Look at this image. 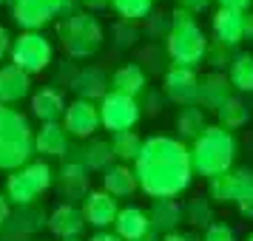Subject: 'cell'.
<instances>
[{
	"mask_svg": "<svg viewBox=\"0 0 253 241\" xmlns=\"http://www.w3.org/2000/svg\"><path fill=\"white\" fill-rule=\"evenodd\" d=\"M111 216H114V202L105 193H91L85 199V218H88L91 224L103 227V224L111 221Z\"/></svg>",
	"mask_w": 253,
	"mask_h": 241,
	"instance_id": "12",
	"label": "cell"
},
{
	"mask_svg": "<svg viewBox=\"0 0 253 241\" xmlns=\"http://www.w3.org/2000/svg\"><path fill=\"white\" fill-rule=\"evenodd\" d=\"M100 122V116L94 111L91 103H74L66 108V131H71L74 137H88Z\"/></svg>",
	"mask_w": 253,
	"mask_h": 241,
	"instance_id": "7",
	"label": "cell"
},
{
	"mask_svg": "<svg viewBox=\"0 0 253 241\" xmlns=\"http://www.w3.org/2000/svg\"><path fill=\"white\" fill-rule=\"evenodd\" d=\"M35 150V137L23 114L0 105V171H20L29 165Z\"/></svg>",
	"mask_w": 253,
	"mask_h": 241,
	"instance_id": "1",
	"label": "cell"
},
{
	"mask_svg": "<svg viewBox=\"0 0 253 241\" xmlns=\"http://www.w3.org/2000/svg\"><path fill=\"white\" fill-rule=\"evenodd\" d=\"M48 227H51V233H57V236H63V239H74V236L83 230V216L71 205H63V207H57V210L51 213Z\"/></svg>",
	"mask_w": 253,
	"mask_h": 241,
	"instance_id": "9",
	"label": "cell"
},
{
	"mask_svg": "<svg viewBox=\"0 0 253 241\" xmlns=\"http://www.w3.org/2000/svg\"><path fill=\"white\" fill-rule=\"evenodd\" d=\"M63 111H66L63 97H60L57 91H51V88H40V91L32 97V114L40 116L43 122H54Z\"/></svg>",
	"mask_w": 253,
	"mask_h": 241,
	"instance_id": "8",
	"label": "cell"
},
{
	"mask_svg": "<svg viewBox=\"0 0 253 241\" xmlns=\"http://www.w3.org/2000/svg\"><path fill=\"white\" fill-rule=\"evenodd\" d=\"M12 63L17 66L20 71H26L29 77L37 74V71H43L51 63V46H48V40L43 34H37V32H26L20 34L17 40L12 43Z\"/></svg>",
	"mask_w": 253,
	"mask_h": 241,
	"instance_id": "3",
	"label": "cell"
},
{
	"mask_svg": "<svg viewBox=\"0 0 253 241\" xmlns=\"http://www.w3.org/2000/svg\"><path fill=\"white\" fill-rule=\"evenodd\" d=\"M60 184H63L66 193H74V190H83V187H85V176H83V171L77 168V165H69V168H63Z\"/></svg>",
	"mask_w": 253,
	"mask_h": 241,
	"instance_id": "13",
	"label": "cell"
},
{
	"mask_svg": "<svg viewBox=\"0 0 253 241\" xmlns=\"http://www.w3.org/2000/svg\"><path fill=\"white\" fill-rule=\"evenodd\" d=\"M35 150L46 153V156H60L66 150V128L54 125V122H46L35 137Z\"/></svg>",
	"mask_w": 253,
	"mask_h": 241,
	"instance_id": "10",
	"label": "cell"
},
{
	"mask_svg": "<svg viewBox=\"0 0 253 241\" xmlns=\"http://www.w3.org/2000/svg\"><path fill=\"white\" fill-rule=\"evenodd\" d=\"M94 241H117V239H108V236H97Z\"/></svg>",
	"mask_w": 253,
	"mask_h": 241,
	"instance_id": "17",
	"label": "cell"
},
{
	"mask_svg": "<svg viewBox=\"0 0 253 241\" xmlns=\"http://www.w3.org/2000/svg\"><path fill=\"white\" fill-rule=\"evenodd\" d=\"M0 3H14V0H0Z\"/></svg>",
	"mask_w": 253,
	"mask_h": 241,
	"instance_id": "18",
	"label": "cell"
},
{
	"mask_svg": "<svg viewBox=\"0 0 253 241\" xmlns=\"http://www.w3.org/2000/svg\"><path fill=\"white\" fill-rule=\"evenodd\" d=\"M12 37H9V32H6V29H3V26H0V57H6V54H9V51H12Z\"/></svg>",
	"mask_w": 253,
	"mask_h": 241,
	"instance_id": "14",
	"label": "cell"
},
{
	"mask_svg": "<svg viewBox=\"0 0 253 241\" xmlns=\"http://www.w3.org/2000/svg\"><path fill=\"white\" fill-rule=\"evenodd\" d=\"M66 241H77V239H66Z\"/></svg>",
	"mask_w": 253,
	"mask_h": 241,
	"instance_id": "19",
	"label": "cell"
},
{
	"mask_svg": "<svg viewBox=\"0 0 253 241\" xmlns=\"http://www.w3.org/2000/svg\"><path fill=\"white\" fill-rule=\"evenodd\" d=\"M134 119V111H131V105H128L126 97H108L103 103V122L108 128H126L128 122Z\"/></svg>",
	"mask_w": 253,
	"mask_h": 241,
	"instance_id": "11",
	"label": "cell"
},
{
	"mask_svg": "<svg viewBox=\"0 0 253 241\" xmlns=\"http://www.w3.org/2000/svg\"><path fill=\"white\" fill-rule=\"evenodd\" d=\"M29 74L20 71L14 63L3 66L0 69V105H12V103H20L26 94H29Z\"/></svg>",
	"mask_w": 253,
	"mask_h": 241,
	"instance_id": "6",
	"label": "cell"
},
{
	"mask_svg": "<svg viewBox=\"0 0 253 241\" xmlns=\"http://www.w3.org/2000/svg\"><path fill=\"white\" fill-rule=\"evenodd\" d=\"M6 221H9V199L0 193V227H3Z\"/></svg>",
	"mask_w": 253,
	"mask_h": 241,
	"instance_id": "15",
	"label": "cell"
},
{
	"mask_svg": "<svg viewBox=\"0 0 253 241\" xmlns=\"http://www.w3.org/2000/svg\"><path fill=\"white\" fill-rule=\"evenodd\" d=\"M51 184V171L43 162H29L20 171H12L6 179V199L20 207H29Z\"/></svg>",
	"mask_w": 253,
	"mask_h": 241,
	"instance_id": "2",
	"label": "cell"
},
{
	"mask_svg": "<svg viewBox=\"0 0 253 241\" xmlns=\"http://www.w3.org/2000/svg\"><path fill=\"white\" fill-rule=\"evenodd\" d=\"M100 43V26L91 17H71L69 26L63 29V46L69 48L74 57H85L91 54Z\"/></svg>",
	"mask_w": 253,
	"mask_h": 241,
	"instance_id": "5",
	"label": "cell"
},
{
	"mask_svg": "<svg viewBox=\"0 0 253 241\" xmlns=\"http://www.w3.org/2000/svg\"><path fill=\"white\" fill-rule=\"evenodd\" d=\"M66 9H69V0H14V23L29 32H37L57 12H66Z\"/></svg>",
	"mask_w": 253,
	"mask_h": 241,
	"instance_id": "4",
	"label": "cell"
},
{
	"mask_svg": "<svg viewBox=\"0 0 253 241\" xmlns=\"http://www.w3.org/2000/svg\"><path fill=\"white\" fill-rule=\"evenodd\" d=\"M85 3H88V6H103L105 0H85Z\"/></svg>",
	"mask_w": 253,
	"mask_h": 241,
	"instance_id": "16",
	"label": "cell"
}]
</instances>
